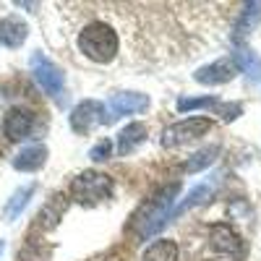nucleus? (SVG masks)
I'll list each match as a JSON object with an SVG mask.
<instances>
[{"label":"nucleus","mask_w":261,"mask_h":261,"mask_svg":"<svg viewBox=\"0 0 261 261\" xmlns=\"http://www.w3.org/2000/svg\"><path fill=\"white\" fill-rule=\"evenodd\" d=\"M76 45H79V53L84 58H89L97 65H107L115 60V55L120 50V39H118V32L107 21L94 18V21L81 27V32L76 37Z\"/></svg>","instance_id":"f257e3e1"},{"label":"nucleus","mask_w":261,"mask_h":261,"mask_svg":"<svg viewBox=\"0 0 261 261\" xmlns=\"http://www.w3.org/2000/svg\"><path fill=\"white\" fill-rule=\"evenodd\" d=\"M178 191H180V183H170L149 204L139 209V214L134 217V232L139 241H146V238H151L167 225V220L172 217V204L178 199Z\"/></svg>","instance_id":"f03ea898"},{"label":"nucleus","mask_w":261,"mask_h":261,"mask_svg":"<svg viewBox=\"0 0 261 261\" xmlns=\"http://www.w3.org/2000/svg\"><path fill=\"white\" fill-rule=\"evenodd\" d=\"M71 199L79 204H97L113 196V178L99 170H84L71 180Z\"/></svg>","instance_id":"7ed1b4c3"},{"label":"nucleus","mask_w":261,"mask_h":261,"mask_svg":"<svg viewBox=\"0 0 261 261\" xmlns=\"http://www.w3.org/2000/svg\"><path fill=\"white\" fill-rule=\"evenodd\" d=\"M212 120L209 118H201V115H196V118H186L180 123H172L162 130V146L165 149H178L188 141H196V139H201L204 134H209L212 130Z\"/></svg>","instance_id":"20e7f679"},{"label":"nucleus","mask_w":261,"mask_h":261,"mask_svg":"<svg viewBox=\"0 0 261 261\" xmlns=\"http://www.w3.org/2000/svg\"><path fill=\"white\" fill-rule=\"evenodd\" d=\"M32 76H34V81L42 86V92H47L50 97H60L63 89H65V76H63V71L58 68L53 60H47L45 55H39V53L32 55Z\"/></svg>","instance_id":"39448f33"},{"label":"nucleus","mask_w":261,"mask_h":261,"mask_svg":"<svg viewBox=\"0 0 261 261\" xmlns=\"http://www.w3.org/2000/svg\"><path fill=\"white\" fill-rule=\"evenodd\" d=\"M149 105H151L149 94H141V92H120V94L107 99V105H105V123H115L123 115L144 113V110H149Z\"/></svg>","instance_id":"423d86ee"},{"label":"nucleus","mask_w":261,"mask_h":261,"mask_svg":"<svg viewBox=\"0 0 261 261\" xmlns=\"http://www.w3.org/2000/svg\"><path fill=\"white\" fill-rule=\"evenodd\" d=\"M71 130L73 134H89L99 123H105V105L97 99H84L71 110Z\"/></svg>","instance_id":"0eeeda50"},{"label":"nucleus","mask_w":261,"mask_h":261,"mask_svg":"<svg viewBox=\"0 0 261 261\" xmlns=\"http://www.w3.org/2000/svg\"><path fill=\"white\" fill-rule=\"evenodd\" d=\"M34 128V113L29 107H11L3 118V134L11 141H24Z\"/></svg>","instance_id":"6e6552de"},{"label":"nucleus","mask_w":261,"mask_h":261,"mask_svg":"<svg viewBox=\"0 0 261 261\" xmlns=\"http://www.w3.org/2000/svg\"><path fill=\"white\" fill-rule=\"evenodd\" d=\"M209 246L222 256H241L243 253L241 235H238L235 227H230L227 222H220L209 230Z\"/></svg>","instance_id":"1a4fd4ad"},{"label":"nucleus","mask_w":261,"mask_h":261,"mask_svg":"<svg viewBox=\"0 0 261 261\" xmlns=\"http://www.w3.org/2000/svg\"><path fill=\"white\" fill-rule=\"evenodd\" d=\"M235 68L238 65L232 63V58H220L209 65H201V68L193 73V79L204 86H222V84L235 79Z\"/></svg>","instance_id":"9d476101"},{"label":"nucleus","mask_w":261,"mask_h":261,"mask_svg":"<svg viewBox=\"0 0 261 261\" xmlns=\"http://www.w3.org/2000/svg\"><path fill=\"white\" fill-rule=\"evenodd\" d=\"M29 37V27L27 21H21L18 16H6L0 18V45L8 47V50H16L27 42Z\"/></svg>","instance_id":"9b49d317"},{"label":"nucleus","mask_w":261,"mask_h":261,"mask_svg":"<svg viewBox=\"0 0 261 261\" xmlns=\"http://www.w3.org/2000/svg\"><path fill=\"white\" fill-rule=\"evenodd\" d=\"M45 162H47V146H42V144H32L13 157V167L18 172H37L45 167Z\"/></svg>","instance_id":"f8f14e48"},{"label":"nucleus","mask_w":261,"mask_h":261,"mask_svg":"<svg viewBox=\"0 0 261 261\" xmlns=\"http://www.w3.org/2000/svg\"><path fill=\"white\" fill-rule=\"evenodd\" d=\"M146 125L144 123H128L120 134H118V154H130V151H136L144 141H146Z\"/></svg>","instance_id":"ddd939ff"},{"label":"nucleus","mask_w":261,"mask_h":261,"mask_svg":"<svg viewBox=\"0 0 261 261\" xmlns=\"http://www.w3.org/2000/svg\"><path fill=\"white\" fill-rule=\"evenodd\" d=\"M65 206H68V199H65L63 193L53 196V199H50L45 206H42V212L37 214V225H39V227H45V230H53V227L63 220Z\"/></svg>","instance_id":"4468645a"},{"label":"nucleus","mask_w":261,"mask_h":261,"mask_svg":"<svg viewBox=\"0 0 261 261\" xmlns=\"http://www.w3.org/2000/svg\"><path fill=\"white\" fill-rule=\"evenodd\" d=\"M232 63L248 76V81H261V58H258L253 50H248V47H243V45H235Z\"/></svg>","instance_id":"2eb2a0df"},{"label":"nucleus","mask_w":261,"mask_h":261,"mask_svg":"<svg viewBox=\"0 0 261 261\" xmlns=\"http://www.w3.org/2000/svg\"><path fill=\"white\" fill-rule=\"evenodd\" d=\"M180 248L172 238H162V241H154L151 246L144 248L141 261H178Z\"/></svg>","instance_id":"dca6fc26"},{"label":"nucleus","mask_w":261,"mask_h":261,"mask_svg":"<svg viewBox=\"0 0 261 261\" xmlns=\"http://www.w3.org/2000/svg\"><path fill=\"white\" fill-rule=\"evenodd\" d=\"M34 191H37L34 183H27V186H21L18 191H13V196L6 201V209H3V217H6L8 222H13L16 217L27 209V204H29V199L34 196Z\"/></svg>","instance_id":"f3484780"},{"label":"nucleus","mask_w":261,"mask_h":261,"mask_svg":"<svg viewBox=\"0 0 261 261\" xmlns=\"http://www.w3.org/2000/svg\"><path fill=\"white\" fill-rule=\"evenodd\" d=\"M258 18H261V3H248L246 11L241 13V18H238V24H235V42H241L251 34V29L258 24Z\"/></svg>","instance_id":"a211bd4d"},{"label":"nucleus","mask_w":261,"mask_h":261,"mask_svg":"<svg viewBox=\"0 0 261 261\" xmlns=\"http://www.w3.org/2000/svg\"><path fill=\"white\" fill-rule=\"evenodd\" d=\"M217 154H220V146H204V149H199L186 162V172H201L204 167H209L217 160Z\"/></svg>","instance_id":"6ab92c4d"},{"label":"nucleus","mask_w":261,"mask_h":261,"mask_svg":"<svg viewBox=\"0 0 261 261\" xmlns=\"http://www.w3.org/2000/svg\"><path fill=\"white\" fill-rule=\"evenodd\" d=\"M220 105L217 97H180L178 99V113H191V110H204V107H214Z\"/></svg>","instance_id":"aec40b11"},{"label":"nucleus","mask_w":261,"mask_h":261,"mask_svg":"<svg viewBox=\"0 0 261 261\" xmlns=\"http://www.w3.org/2000/svg\"><path fill=\"white\" fill-rule=\"evenodd\" d=\"M212 196V188L206 186V183H201V186H196L188 196H186V201H180V206L175 209V214H183V212H188L191 206H199V204H204L206 199Z\"/></svg>","instance_id":"412c9836"},{"label":"nucleus","mask_w":261,"mask_h":261,"mask_svg":"<svg viewBox=\"0 0 261 261\" xmlns=\"http://www.w3.org/2000/svg\"><path fill=\"white\" fill-rule=\"evenodd\" d=\"M214 113L220 115L222 120L230 123V120H235V118L243 115V105H241V102H220V105L214 107Z\"/></svg>","instance_id":"4be33fe9"},{"label":"nucleus","mask_w":261,"mask_h":261,"mask_svg":"<svg viewBox=\"0 0 261 261\" xmlns=\"http://www.w3.org/2000/svg\"><path fill=\"white\" fill-rule=\"evenodd\" d=\"M110 154H113V144L105 139V141H99V144L92 146L89 160H92V162H105V160H110Z\"/></svg>","instance_id":"5701e85b"}]
</instances>
